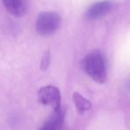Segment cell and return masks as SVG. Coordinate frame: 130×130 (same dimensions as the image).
Returning a JSON list of instances; mask_svg holds the SVG:
<instances>
[{"mask_svg":"<svg viewBox=\"0 0 130 130\" xmlns=\"http://www.w3.org/2000/svg\"><path fill=\"white\" fill-rule=\"evenodd\" d=\"M82 68L93 80L99 84L106 82L107 72L103 53L99 50H94L88 53L82 61Z\"/></svg>","mask_w":130,"mask_h":130,"instance_id":"6da1fadb","label":"cell"},{"mask_svg":"<svg viewBox=\"0 0 130 130\" xmlns=\"http://www.w3.org/2000/svg\"><path fill=\"white\" fill-rule=\"evenodd\" d=\"M62 19L54 11H44L38 14L36 21V29L42 36H50L60 28Z\"/></svg>","mask_w":130,"mask_h":130,"instance_id":"7a4b0ae2","label":"cell"},{"mask_svg":"<svg viewBox=\"0 0 130 130\" xmlns=\"http://www.w3.org/2000/svg\"><path fill=\"white\" fill-rule=\"evenodd\" d=\"M37 99L43 105H50L53 108V111H59L61 107V95L60 91L55 86L48 85L42 87L37 92Z\"/></svg>","mask_w":130,"mask_h":130,"instance_id":"3957f363","label":"cell"},{"mask_svg":"<svg viewBox=\"0 0 130 130\" xmlns=\"http://www.w3.org/2000/svg\"><path fill=\"white\" fill-rule=\"evenodd\" d=\"M113 4L111 0H102L92 4L86 11L85 16L88 20L94 21L103 17L112 9Z\"/></svg>","mask_w":130,"mask_h":130,"instance_id":"277c9868","label":"cell"},{"mask_svg":"<svg viewBox=\"0 0 130 130\" xmlns=\"http://www.w3.org/2000/svg\"><path fill=\"white\" fill-rule=\"evenodd\" d=\"M7 12L16 18H21L27 12L25 0H2Z\"/></svg>","mask_w":130,"mask_h":130,"instance_id":"5b68a950","label":"cell"},{"mask_svg":"<svg viewBox=\"0 0 130 130\" xmlns=\"http://www.w3.org/2000/svg\"><path fill=\"white\" fill-rule=\"evenodd\" d=\"M64 118L65 112L63 109L59 111H53V114L43 123L39 130H61Z\"/></svg>","mask_w":130,"mask_h":130,"instance_id":"8992f818","label":"cell"},{"mask_svg":"<svg viewBox=\"0 0 130 130\" xmlns=\"http://www.w3.org/2000/svg\"><path fill=\"white\" fill-rule=\"evenodd\" d=\"M73 100H74L75 107L80 114H83L84 112L89 111L92 108L91 102L84 98L83 96H82L79 92H74L73 94Z\"/></svg>","mask_w":130,"mask_h":130,"instance_id":"52a82bcc","label":"cell"},{"mask_svg":"<svg viewBox=\"0 0 130 130\" xmlns=\"http://www.w3.org/2000/svg\"><path fill=\"white\" fill-rule=\"evenodd\" d=\"M50 61H51V54L50 52L47 51L44 52L42 58V62H41V69L42 70H46L48 68L49 65H50Z\"/></svg>","mask_w":130,"mask_h":130,"instance_id":"ba28073f","label":"cell"}]
</instances>
